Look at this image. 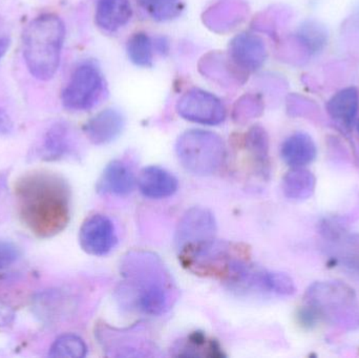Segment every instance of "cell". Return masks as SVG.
<instances>
[{"instance_id":"6da1fadb","label":"cell","mask_w":359,"mask_h":358,"mask_svg":"<svg viewBox=\"0 0 359 358\" xmlns=\"http://www.w3.org/2000/svg\"><path fill=\"white\" fill-rule=\"evenodd\" d=\"M121 283L116 301L124 310L160 317L172 309L179 290L170 269L158 254L132 250L120 261Z\"/></svg>"},{"instance_id":"7a4b0ae2","label":"cell","mask_w":359,"mask_h":358,"mask_svg":"<svg viewBox=\"0 0 359 358\" xmlns=\"http://www.w3.org/2000/svg\"><path fill=\"white\" fill-rule=\"evenodd\" d=\"M19 218L25 227L41 239L65 230L71 219V189L54 172L34 170L15 183Z\"/></svg>"},{"instance_id":"3957f363","label":"cell","mask_w":359,"mask_h":358,"mask_svg":"<svg viewBox=\"0 0 359 358\" xmlns=\"http://www.w3.org/2000/svg\"><path fill=\"white\" fill-rule=\"evenodd\" d=\"M65 38V23L57 15H40L27 25L22 36L23 58L36 79L48 81L54 77Z\"/></svg>"},{"instance_id":"277c9868","label":"cell","mask_w":359,"mask_h":358,"mask_svg":"<svg viewBox=\"0 0 359 358\" xmlns=\"http://www.w3.org/2000/svg\"><path fill=\"white\" fill-rule=\"evenodd\" d=\"M184 268L201 277H215L226 284L241 266L250 260V250L243 244L213 239L178 252Z\"/></svg>"},{"instance_id":"5b68a950","label":"cell","mask_w":359,"mask_h":358,"mask_svg":"<svg viewBox=\"0 0 359 358\" xmlns=\"http://www.w3.org/2000/svg\"><path fill=\"white\" fill-rule=\"evenodd\" d=\"M176 153L187 172L196 176H210L223 165L226 146L223 139L215 132L190 130L179 137Z\"/></svg>"},{"instance_id":"8992f818","label":"cell","mask_w":359,"mask_h":358,"mask_svg":"<svg viewBox=\"0 0 359 358\" xmlns=\"http://www.w3.org/2000/svg\"><path fill=\"white\" fill-rule=\"evenodd\" d=\"M305 301L310 312H318L341 325H359V315L353 289L341 282H318L306 292Z\"/></svg>"},{"instance_id":"52a82bcc","label":"cell","mask_w":359,"mask_h":358,"mask_svg":"<svg viewBox=\"0 0 359 358\" xmlns=\"http://www.w3.org/2000/svg\"><path fill=\"white\" fill-rule=\"evenodd\" d=\"M96 338L109 357H151L157 347L147 326L136 323L128 328H115L103 323L97 326Z\"/></svg>"},{"instance_id":"ba28073f","label":"cell","mask_w":359,"mask_h":358,"mask_svg":"<svg viewBox=\"0 0 359 358\" xmlns=\"http://www.w3.org/2000/svg\"><path fill=\"white\" fill-rule=\"evenodd\" d=\"M107 95V82L98 65L86 61L76 67L61 95L63 106L69 111L94 109Z\"/></svg>"},{"instance_id":"9c48e42d","label":"cell","mask_w":359,"mask_h":358,"mask_svg":"<svg viewBox=\"0 0 359 358\" xmlns=\"http://www.w3.org/2000/svg\"><path fill=\"white\" fill-rule=\"evenodd\" d=\"M176 109L180 117L202 125H219L226 119V109L222 101L201 88H191L183 94Z\"/></svg>"},{"instance_id":"30bf717a","label":"cell","mask_w":359,"mask_h":358,"mask_svg":"<svg viewBox=\"0 0 359 358\" xmlns=\"http://www.w3.org/2000/svg\"><path fill=\"white\" fill-rule=\"evenodd\" d=\"M217 221L215 214L204 207L188 209L180 220L175 235L177 252L200 245L215 239Z\"/></svg>"},{"instance_id":"8fae6325","label":"cell","mask_w":359,"mask_h":358,"mask_svg":"<svg viewBox=\"0 0 359 358\" xmlns=\"http://www.w3.org/2000/svg\"><path fill=\"white\" fill-rule=\"evenodd\" d=\"M79 242L86 254L94 256H107L118 243L113 221L104 214L88 216L80 228Z\"/></svg>"},{"instance_id":"7c38bea8","label":"cell","mask_w":359,"mask_h":358,"mask_svg":"<svg viewBox=\"0 0 359 358\" xmlns=\"http://www.w3.org/2000/svg\"><path fill=\"white\" fill-rule=\"evenodd\" d=\"M229 58L241 71H257L265 62V43L261 37L251 33H241L229 43Z\"/></svg>"},{"instance_id":"4fadbf2b","label":"cell","mask_w":359,"mask_h":358,"mask_svg":"<svg viewBox=\"0 0 359 358\" xmlns=\"http://www.w3.org/2000/svg\"><path fill=\"white\" fill-rule=\"evenodd\" d=\"M126 119L117 109H107L90 118L83 126L84 134L95 145L115 141L123 132Z\"/></svg>"},{"instance_id":"5bb4252c","label":"cell","mask_w":359,"mask_h":358,"mask_svg":"<svg viewBox=\"0 0 359 358\" xmlns=\"http://www.w3.org/2000/svg\"><path fill=\"white\" fill-rule=\"evenodd\" d=\"M137 184L144 197L155 200L172 197L179 188L178 179L168 170L156 165L143 168Z\"/></svg>"},{"instance_id":"9a60e30c","label":"cell","mask_w":359,"mask_h":358,"mask_svg":"<svg viewBox=\"0 0 359 358\" xmlns=\"http://www.w3.org/2000/svg\"><path fill=\"white\" fill-rule=\"evenodd\" d=\"M136 183V177L130 166L120 160H114L103 170L97 183V191L102 195L124 197L134 191Z\"/></svg>"},{"instance_id":"2e32d148","label":"cell","mask_w":359,"mask_h":358,"mask_svg":"<svg viewBox=\"0 0 359 358\" xmlns=\"http://www.w3.org/2000/svg\"><path fill=\"white\" fill-rule=\"evenodd\" d=\"M74 136L69 124L57 122L44 135L39 149L40 159L57 161L73 151Z\"/></svg>"},{"instance_id":"e0dca14e","label":"cell","mask_w":359,"mask_h":358,"mask_svg":"<svg viewBox=\"0 0 359 358\" xmlns=\"http://www.w3.org/2000/svg\"><path fill=\"white\" fill-rule=\"evenodd\" d=\"M133 16L130 0H98L95 21L101 29L109 33L126 27Z\"/></svg>"},{"instance_id":"ac0fdd59","label":"cell","mask_w":359,"mask_h":358,"mask_svg":"<svg viewBox=\"0 0 359 358\" xmlns=\"http://www.w3.org/2000/svg\"><path fill=\"white\" fill-rule=\"evenodd\" d=\"M280 155L287 165L293 168L304 167L316 159V146L311 137L297 132L285 140Z\"/></svg>"},{"instance_id":"d6986e66","label":"cell","mask_w":359,"mask_h":358,"mask_svg":"<svg viewBox=\"0 0 359 358\" xmlns=\"http://www.w3.org/2000/svg\"><path fill=\"white\" fill-rule=\"evenodd\" d=\"M175 357H224L223 351L217 340L209 338L203 332H192L174 347Z\"/></svg>"},{"instance_id":"ffe728a7","label":"cell","mask_w":359,"mask_h":358,"mask_svg":"<svg viewBox=\"0 0 359 358\" xmlns=\"http://www.w3.org/2000/svg\"><path fill=\"white\" fill-rule=\"evenodd\" d=\"M246 149L263 178H267L270 172L269 139L267 132L262 126L255 125L246 135Z\"/></svg>"},{"instance_id":"44dd1931","label":"cell","mask_w":359,"mask_h":358,"mask_svg":"<svg viewBox=\"0 0 359 358\" xmlns=\"http://www.w3.org/2000/svg\"><path fill=\"white\" fill-rule=\"evenodd\" d=\"M316 177L309 170L293 168L283 178L282 189L285 197L294 201L308 199L316 189Z\"/></svg>"},{"instance_id":"7402d4cb","label":"cell","mask_w":359,"mask_h":358,"mask_svg":"<svg viewBox=\"0 0 359 358\" xmlns=\"http://www.w3.org/2000/svg\"><path fill=\"white\" fill-rule=\"evenodd\" d=\"M154 41L147 33L139 32L130 36L126 46L128 58L137 67H151L154 62Z\"/></svg>"},{"instance_id":"603a6c76","label":"cell","mask_w":359,"mask_h":358,"mask_svg":"<svg viewBox=\"0 0 359 358\" xmlns=\"http://www.w3.org/2000/svg\"><path fill=\"white\" fill-rule=\"evenodd\" d=\"M141 8L156 21L178 18L185 10L183 0H138Z\"/></svg>"},{"instance_id":"cb8c5ba5","label":"cell","mask_w":359,"mask_h":358,"mask_svg":"<svg viewBox=\"0 0 359 358\" xmlns=\"http://www.w3.org/2000/svg\"><path fill=\"white\" fill-rule=\"evenodd\" d=\"M86 354V343L75 334H65L57 338L48 352L50 357L83 358Z\"/></svg>"},{"instance_id":"d4e9b609","label":"cell","mask_w":359,"mask_h":358,"mask_svg":"<svg viewBox=\"0 0 359 358\" xmlns=\"http://www.w3.org/2000/svg\"><path fill=\"white\" fill-rule=\"evenodd\" d=\"M262 287L263 292L282 296H290L297 291L294 282L289 275L273 271L263 270Z\"/></svg>"},{"instance_id":"484cf974","label":"cell","mask_w":359,"mask_h":358,"mask_svg":"<svg viewBox=\"0 0 359 358\" xmlns=\"http://www.w3.org/2000/svg\"><path fill=\"white\" fill-rule=\"evenodd\" d=\"M344 95V98H337L333 101L330 107V113L332 117L344 125H351L358 109V99L355 95Z\"/></svg>"},{"instance_id":"4316f807","label":"cell","mask_w":359,"mask_h":358,"mask_svg":"<svg viewBox=\"0 0 359 358\" xmlns=\"http://www.w3.org/2000/svg\"><path fill=\"white\" fill-rule=\"evenodd\" d=\"M337 256L346 267L359 273V239L345 240L337 250Z\"/></svg>"},{"instance_id":"83f0119b","label":"cell","mask_w":359,"mask_h":358,"mask_svg":"<svg viewBox=\"0 0 359 358\" xmlns=\"http://www.w3.org/2000/svg\"><path fill=\"white\" fill-rule=\"evenodd\" d=\"M19 258V249L10 242L0 241V270L14 264Z\"/></svg>"},{"instance_id":"f1b7e54d","label":"cell","mask_w":359,"mask_h":358,"mask_svg":"<svg viewBox=\"0 0 359 358\" xmlns=\"http://www.w3.org/2000/svg\"><path fill=\"white\" fill-rule=\"evenodd\" d=\"M13 128L14 124L10 115L4 109H0V136L10 135L13 132Z\"/></svg>"},{"instance_id":"f546056e","label":"cell","mask_w":359,"mask_h":358,"mask_svg":"<svg viewBox=\"0 0 359 358\" xmlns=\"http://www.w3.org/2000/svg\"><path fill=\"white\" fill-rule=\"evenodd\" d=\"M154 46L157 48V50H159L161 54L163 53L168 52V42L166 41L165 38H158L155 42H154Z\"/></svg>"},{"instance_id":"4dcf8cb0","label":"cell","mask_w":359,"mask_h":358,"mask_svg":"<svg viewBox=\"0 0 359 358\" xmlns=\"http://www.w3.org/2000/svg\"><path fill=\"white\" fill-rule=\"evenodd\" d=\"M10 44L11 41L8 38H0V59L6 55V52H8V48H10Z\"/></svg>"}]
</instances>
